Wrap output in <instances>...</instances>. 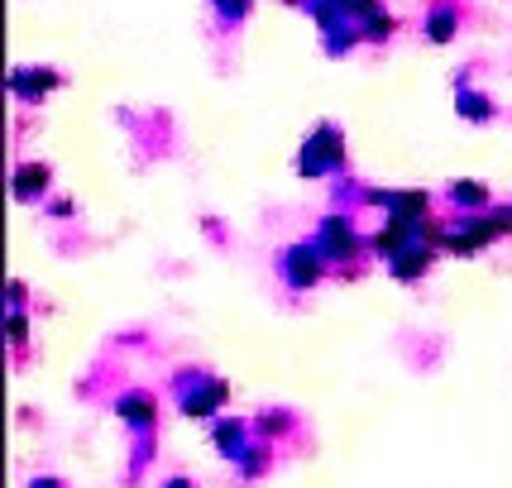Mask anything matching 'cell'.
Instances as JSON below:
<instances>
[{"label": "cell", "mask_w": 512, "mask_h": 488, "mask_svg": "<svg viewBox=\"0 0 512 488\" xmlns=\"http://www.w3.org/2000/svg\"><path fill=\"white\" fill-rule=\"evenodd\" d=\"M173 393H178V412L182 417H197V422H216L221 417V407L230 402V383L216 374H201V369H182L178 383H173Z\"/></svg>", "instance_id": "6da1fadb"}, {"label": "cell", "mask_w": 512, "mask_h": 488, "mask_svg": "<svg viewBox=\"0 0 512 488\" xmlns=\"http://www.w3.org/2000/svg\"><path fill=\"white\" fill-rule=\"evenodd\" d=\"M292 168H297V178H307V182L335 178V173L345 168V134H340V125L321 120V125L307 134V144H302V154H297Z\"/></svg>", "instance_id": "7a4b0ae2"}, {"label": "cell", "mask_w": 512, "mask_h": 488, "mask_svg": "<svg viewBox=\"0 0 512 488\" xmlns=\"http://www.w3.org/2000/svg\"><path fill=\"white\" fill-rule=\"evenodd\" d=\"M316 249H321V259L331 268H340V264H355L359 254L369 249V240H359V230H355V221L345 216V211H331V216H321V225H316Z\"/></svg>", "instance_id": "3957f363"}, {"label": "cell", "mask_w": 512, "mask_h": 488, "mask_svg": "<svg viewBox=\"0 0 512 488\" xmlns=\"http://www.w3.org/2000/svg\"><path fill=\"white\" fill-rule=\"evenodd\" d=\"M273 268H278V278H283V288L288 292H312L326 273H331V264L321 259V249H316V240H302V244H288L278 259H273Z\"/></svg>", "instance_id": "277c9868"}, {"label": "cell", "mask_w": 512, "mask_h": 488, "mask_svg": "<svg viewBox=\"0 0 512 488\" xmlns=\"http://www.w3.org/2000/svg\"><path fill=\"white\" fill-rule=\"evenodd\" d=\"M111 412L120 417V426H130L134 436H154V426H158V398L149 393V388H125V393L111 402Z\"/></svg>", "instance_id": "5b68a950"}, {"label": "cell", "mask_w": 512, "mask_h": 488, "mask_svg": "<svg viewBox=\"0 0 512 488\" xmlns=\"http://www.w3.org/2000/svg\"><path fill=\"white\" fill-rule=\"evenodd\" d=\"M211 445H216L221 460L240 465L245 450L254 445V422H245V417H216V422H211Z\"/></svg>", "instance_id": "8992f818"}, {"label": "cell", "mask_w": 512, "mask_h": 488, "mask_svg": "<svg viewBox=\"0 0 512 488\" xmlns=\"http://www.w3.org/2000/svg\"><path fill=\"white\" fill-rule=\"evenodd\" d=\"M58 87H63V77L48 72V67H15L10 72V91L20 101H39V96H48V91H58Z\"/></svg>", "instance_id": "52a82bcc"}, {"label": "cell", "mask_w": 512, "mask_h": 488, "mask_svg": "<svg viewBox=\"0 0 512 488\" xmlns=\"http://www.w3.org/2000/svg\"><path fill=\"white\" fill-rule=\"evenodd\" d=\"M446 201L455 206V216H474V211H493V192L484 182L474 178H460L446 187Z\"/></svg>", "instance_id": "ba28073f"}, {"label": "cell", "mask_w": 512, "mask_h": 488, "mask_svg": "<svg viewBox=\"0 0 512 488\" xmlns=\"http://www.w3.org/2000/svg\"><path fill=\"white\" fill-rule=\"evenodd\" d=\"M48 187H53V168H48V163H20V168H15V182H10V197L39 201Z\"/></svg>", "instance_id": "9c48e42d"}, {"label": "cell", "mask_w": 512, "mask_h": 488, "mask_svg": "<svg viewBox=\"0 0 512 488\" xmlns=\"http://www.w3.org/2000/svg\"><path fill=\"white\" fill-rule=\"evenodd\" d=\"M436 254H441V249H431V244H417V249H402L398 259H388V273H393L398 283H417V278H426V273H431V264H436Z\"/></svg>", "instance_id": "30bf717a"}, {"label": "cell", "mask_w": 512, "mask_h": 488, "mask_svg": "<svg viewBox=\"0 0 512 488\" xmlns=\"http://www.w3.org/2000/svg\"><path fill=\"white\" fill-rule=\"evenodd\" d=\"M455 111L465 115L469 125H489V120H493V101H489V96H479V91H469L465 82H460V91H455Z\"/></svg>", "instance_id": "8fae6325"}, {"label": "cell", "mask_w": 512, "mask_h": 488, "mask_svg": "<svg viewBox=\"0 0 512 488\" xmlns=\"http://www.w3.org/2000/svg\"><path fill=\"white\" fill-rule=\"evenodd\" d=\"M292 426H297V417L283 412V407H273L264 417H254V436H259V441H278V436H288Z\"/></svg>", "instance_id": "7c38bea8"}, {"label": "cell", "mask_w": 512, "mask_h": 488, "mask_svg": "<svg viewBox=\"0 0 512 488\" xmlns=\"http://www.w3.org/2000/svg\"><path fill=\"white\" fill-rule=\"evenodd\" d=\"M455 29H460V15H455L450 5H441V10H431V15H426V39H431V44H450V39H455Z\"/></svg>", "instance_id": "4fadbf2b"}, {"label": "cell", "mask_w": 512, "mask_h": 488, "mask_svg": "<svg viewBox=\"0 0 512 488\" xmlns=\"http://www.w3.org/2000/svg\"><path fill=\"white\" fill-rule=\"evenodd\" d=\"M268 465H273V445L268 441H254L245 450V460H240V479H259V474H268Z\"/></svg>", "instance_id": "5bb4252c"}, {"label": "cell", "mask_w": 512, "mask_h": 488, "mask_svg": "<svg viewBox=\"0 0 512 488\" xmlns=\"http://www.w3.org/2000/svg\"><path fill=\"white\" fill-rule=\"evenodd\" d=\"M393 29H398V20H393L388 10H374L369 20L359 24V39H364V44H383V39H393Z\"/></svg>", "instance_id": "9a60e30c"}, {"label": "cell", "mask_w": 512, "mask_h": 488, "mask_svg": "<svg viewBox=\"0 0 512 488\" xmlns=\"http://www.w3.org/2000/svg\"><path fill=\"white\" fill-rule=\"evenodd\" d=\"M216 10H221L225 24H240L249 15V0H216Z\"/></svg>", "instance_id": "2e32d148"}, {"label": "cell", "mask_w": 512, "mask_h": 488, "mask_svg": "<svg viewBox=\"0 0 512 488\" xmlns=\"http://www.w3.org/2000/svg\"><path fill=\"white\" fill-rule=\"evenodd\" d=\"M29 340V321H24V311H10V345H24Z\"/></svg>", "instance_id": "e0dca14e"}, {"label": "cell", "mask_w": 512, "mask_h": 488, "mask_svg": "<svg viewBox=\"0 0 512 488\" xmlns=\"http://www.w3.org/2000/svg\"><path fill=\"white\" fill-rule=\"evenodd\" d=\"M20 307H24V283L10 278V311H20Z\"/></svg>", "instance_id": "ac0fdd59"}, {"label": "cell", "mask_w": 512, "mask_h": 488, "mask_svg": "<svg viewBox=\"0 0 512 488\" xmlns=\"http://www.w3.org/2000/svg\"><path fill=\"white\" fill-rule=\"evenodd\" d=\"M29 488H67L63 479H53V474H39V479H29Z\"/></svg>", "instance_id": "d6986e66"}, {"label": "cell", "mask_w": 512, "mask_h": 488, "mask_svg": "<svg viewBox=\"0 0 512 488\" xmlns=\"http://www.w3.org/2000/svg\"><path fill=\"white\" fill-rule=\"evenodd\" d=\"M48 211H53V216H72V211H77V206H72V201H53V206H48Z\"/></svg>", "instance_id": "ffe728a7"}, {"label": "cell", "mask_w": 512, "mask_h": 488, "mask_svg": "<svg viewBox=\"0 0 512 488\" xmlns=\"http://www.w3.org/2000/svg\"><path fill=\"white\" fill-rule=\"evenodd\" d=\"M158 488H197V484H192V479H182V474H178V479H163Z\"/></svg>", "instance_id": "44dd1931"}]
</instances>
